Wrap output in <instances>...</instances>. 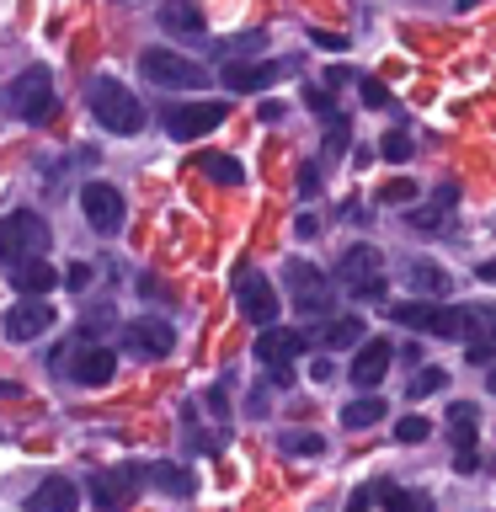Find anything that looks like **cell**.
<instances>
[{"label":"cell","mask_w":496,"mask_h":512,"mask_svg":"<svg viewBox=\"0 0 496 512\" xmlns=\"http://www.w3.org/2000/svg\"><path fill=\"white\" fill-rule=\"evenodd\" d=\"M86 102H91V118L102 123L107 134H118V139L144 134V102L123 86V80L96 75V80H91V91H86Z\"/></svg>","instance_id":"1"},{"label":"cell","mask_w":496,"mask_h":512,"mask_svg":"<svg viewBox=\"0 0 496 512\" xmlns=\"http://www.w3.org/2000/svg\"><path fill=\"white\" fill-rule=\"evenodd\" d=\"M48 256V219L32 214V208H16V214L0 219V262L11 272L27 262H43Z\"/></svg>","instance_id":"2"},{"label":"cell","mask_w":496,"mask_h":512,"mask_svg":"<svg viewBox=\"0 0 496 512\" xmlns=\"http://www.w3.org/2000/svg\"><path fill=\"white\" fill-rule=\"evenodd\" d=\"M390 320L411 331H427V336H443V342H464V310L438 304V299H400L390 304Z\"/></svg>","instance_id":"3"},{"label":"cell","mask_w":496,"mask_h":512,"mask_svg":"<svg viewBox=\"0 0 496 512\" xmlns=\"http://www.w3.org/2000/svg\"><path fill=\"white\" fill-rule=\"evenodd\" d=\"M6 107H11L22 123L54 118V75H48L43 64H27V70L6 86Z\"/></svg>","instance_id":"4"},{"label":"cell","mask_w":496,"mask_h":512,"mask_svg":"<svg viewBox=\"0 0 496 512\" xmlns=\"http://www.w3.org/2000/svg\"><path fill=\"white\" fill-rule=\"evenodd\" d=\"M336 278L358 299H384V256L374 246H347L342 262H336Z\"/></svg>","instance_id":"5"},{"label":"cell","mask_w":496,"mask_h":512,"mask_svg":"<svg viewBox=\"0 0 496 512\" xmlns=\"http://www.w3.org/2000/svg\"><path fill=\"white\" fill-rule=\"evenodd\" d=\"M139 70L150 86H176V91H187V86H208V70L203 64H192L187 54H171V48H144V59H139Z\"/></svg>","instance_id":"6"},{"label":"cell","mask_w":496,"mask_h":512,"mask_svg":"<svg viewBox=\"0 0 496 512\" xmlns=\"http://www.w3.org/2000/svg\"><path fill=\"white\" fill-rule=\"evenodd\" d=\"M224 118H230V107H224V102H171L166 107V134L192 144V139L214 134Z\"/></svg>","instance_id":"7"},{"label":"cell","mask_w":496,"mask_h":512,"mask_svg":"<svg viewBox=\"0 0 496 512\" xmlns=\"http://www.w3.org/2000/svg\"><path fill=\"white\" fill-rule=\"evenodd\" d=\"M235 304L262 331H272V320H278V294H272V283L256 267H235Z\"/></svg>","instance_id":"8"},{"label":"cell","mask_w":496,"mask_h":512,"mask_svg":"<svg viewBox=\"0 0 496 512\" xmlns=\"http://www.w3.org/2000/svg\"><path fill=\"white\" fill-rule=\"evenodd\" d=\"M283 278H288V288H294V304H299L304 315H326V310H331V278H326V272H320L315 262L294 256Z\"/></svg>","instance_id":"9"},{"label":"cell","mask_w":496,"mask_h":512,"mask_svg":"<svg viewBox=\"0 0 496 512\" xmlns=\"http://www.w3.org/2000/svg\"><path fill=\"white\" fill-rule=\"evenodd\" d=\"M80 214L96 235H118L123 230V192L107 182H86L80 187Z\"/></svg>","instance_id":"10"},{"label":"cell","mask_w":496,"mask_h":512,"mask_svg":"<svg viewBox=\"0 0 496 512\" xmlns=\"http://www.w3.org/2000/svg\"><path fill=\"white\" fill-rule=\"evenodd\" d=\"M139 486H144V470H139V464H128V470H96V475L86 480L91 502L107 507V512H123L128 502H134Z\"/></svg>","instance_id":"11"},{"label":"cell","mask_w":496,"mask_h":512,"mask_svg":"<svg viewBox=\"0 0 496 512\" xmlns=\"http://www.w3.org/2000/svg\"><path fill=\"white\" fill-rule=\"evenodd\" d=\"M112 374H118V352H112L107 342H96V336H80V352L70 363V379L86 384V390H102V384H112Z\"/></svg>","instance_id":"12"},{"label":"cell","mask_w":496,"mask_h":512,"mask_svg":"<svg viewBox=\"0 0 496 512\" xmlns=\"http://www.w3.org/2000/svg\"><path fill=\"white\" fill-rule=\"evenodd\" d=\"M48 326H54V304L48 299H22V304H11V310L0 315L6 342H38Z\"/></svg>","instance_id":"13"},{"label":"cell","mask_w":496,"mask_h":512,"mask_svg":"<svg viewBox=\"0 0 496 512\" xmlns=\"http://www.w3.org/2000/svg\"><path fill=\"white\" fill-rule=\"evenodd\" d=\"M123 342H128V352L134 358H144V363H160V358H171V326L166 320H155V315H144V320H128L123 326Z\"/></svg>","instance_id":"14"},{"label":"cell","mask_w":496,"mask_h":512,"mask_svg":"<svg viewBox=\"0 0 496 512\" xmlns=\"http://www.w3.org/2000/svg\"><path fill=\"white\" fill-rule=\"evenodd\" d=\"M294 70H299L294 59H272V64L240 59V64H224V86H230V91H262V86H272V80H283Z\"/></svg>","instance_id":"15"},{"label":"cell","mask_w":496,"mask_h":512,"mask_svg":"<svg viewBox=\"0 0 496 512\" xmlns=\"http://www.w3.org/2000/svg\"><path fill=\"white\" fill-rule=\"evenodd\" d=\"M390 363H395V347H390V342H363L358 352H352L347 384H358V390H374V384L390 374Z\"/></svg>","instance_id":"16"},{"label":"cell","mask_w":496,"mask_h":512,"mask_svg":"<svg viewBox=\"0 0 496 512\" xmlns=\"http://www.w3.org/2000/svg\"><path fill=\"white\" fill-rule=\"evenodd\" d=\"M80 507V491H75V480H64V475H48L38 491L27 496V512H75Z\"/></svg>","instance_id":"17"},{"label":"cell","mask_w":496,"mask_h":512,"mask_svg":"<svg viewBox=\"0 0 496 512\" xmlns=\"http://www.w3.org/2000/svg\"><path fill=\"white\" fill-rule=\"evenodd\" d=\"M299 352H304V336H294V331H262L256 336V358H262L272 374H283L288 358H299Z\"/></svg>","instance_id":"18"},{"label":"cell","mask_w":496,"mask_h":512,"mask_svg":"<svg viewBox=\"0 0 496 512\" xmlns=\"http://www.w3.org/2000/svg\"><path fill=\"white\" fill-rule=\"evenodd\" d=\"M406 283L416 288V299H427V294H432V299L443 304L448 294H454V278H448L438 262H411V267H406Z\"/></svg>","instance_id":"19"},{"label":"cell","mask_w":496,"mask_h":512,"mask_svg":"<svg viewBox=\"0 0 496 512\" xmlns=\"http://www.w3.org/2000/svg\"><path fill=\"white\" fill-rule=\"evenodd\" d=\"M368 496H379L384 512H432L427 491H406V486H395V480H374V491H368Z\"/></svg>","instance_id":"20"},{"label":"cell","mask_w":496,"mask_h":512,"mask_svg":"<svg viewBox=\"0 0 496 512\" xmlns=\"http://www.w3.org/2000/svg\"><path fill=\"white\" fill-rule=\"evenodd\" d=\"M160 27L176 32V38H203L208 16L198 6H187V0H171V6H160Z\"/></svg>","instance_id":"21"},{"label":"cell","mask_w":496,"mask_h":512,"mask_svg":"<svg viewBox=\"0 0 496 512\" xmlns=\"http://www.w3.org/2000/svg\"><path fill=\"white\" fill-rule=\"evenodd\" d=\"M11 283H16V294H27V299H48V288L59 283V272L48 267V256H43V262L16 267V272H11Z\"/></svg>","instance_id":"22"},{"label":"cell","mask_w":496,"mask_h":512,"mask_svg":"<svg viewBox=\"0 0 496 512\" xmlns=\"http://www.w3.org/2000/svg\"><path fill=\"white\" fill-rule=\"evenodd\" d=\"M144 480H155V486L171 491V496H192V491H198V475L182 470V464H150V470H144Z\"/></svg>","instance_id":"23"},{"label":"cell","mask_w":496,"mask_h":512,"mask_svg":"<svg viewBox=\"0 0 496 512\" xmlns=\"http://www.w3.org/2000/svg\"><path fill=\"white\" fill-rule=\"evenodd\" d=\"M470 342L496 347V304H470V310H464V347Z\"/></svg>","instance_id":"24"},{"label":"cell","mask_w":496,"mask_h":512,"mask_svg":"<svg viewBox=\"0 0 496 512\" xmlns=\"http://www.w3.org/2000/svg\"><path fill=\"white\" fill-rule=\"evenodd\" d=\"M363 342V320L358 315H336L326 331H320V347H331V352H342V347H358Z\"/></svg>","instance_id":"25"},{"label":"cell","mask_w":496,"mask_h":512,"mask_svg":"<svg viewBox=\"0 0 496 512\" xmlns=\"http://www.w3.org/2000/svg\"><path fill=\"white\" fill-rule=\"evenodd\" d=\"M475 422H480V411L470 400H454V406H448V427H454V438H459V454H475Z\"/></svg>","instance_id":"26"},{"label":"cell","mask_w":496,"mask_h":512,"mask_svg":"<svg viewBox=\"0 0 496 512\" xmlns=\"http://www.w3.org/2000/svg\"><path fill=\"white\" fill-rule=\"evenodd\" d=\"M198 171L208 176V182H219V187H240V182H246V171H240L235 155H198Z\"/></svg>","instance_id":"27"},{"label":"cell","mask_w":496,"mask_h":512,"mask_svg":"<svg viewBox=\"0 0 496 512\" xmlns=\"http://www.w3.org/2000/svg\"><path fill=\"white\" fill-rule=\"evenodd\" d=\"M374 422H384V400L379 395H363V400H347L342 406V427H374Z\"/></svg>","instance_id":"28"},{"label":"cell","mask_w":496,"mask_h":512,"mask_svg":"<svg viewBox=\"0 0 496 512\" xmlns=\"http://www.w3.org/2000/svg\"><path fill=\"white\" fill-rule=\"evenodd\" d=\"M443 384H448V374H443L438 363H432V368H416V374H411V384H406V395H411V400H427V395H438Z\"/></svg>","instance_id":"29"},{"label":"cell","mask_w":496,"mask_h":512,"mask_svg":"<svg viewBox=\"0 0 496 512\" xmlns=\"http://www.w3.org/2000/svg\"><path fill=\"white\" fill-rule=\"evenodd\" d=\"M219 54L230 59V64H240V54H262V32H240V38L219 43Z\"/></svg>","instance_id":"30"},{"label":"cell","mask_w":496,"mask_h":512,"mask_svg":"<svg viewBox=\"0 0 496 512\" xmlns=\"http://www.w3.org/2000/svg\"><path fill=\"white\" fill-rule=\"evenodd\" d=\"M283 454H326V438H315V432H283Z\"/></svg>","instance_id":"31"},{"label":"cell","mask_w":496,"mask_h":512,"mask_svg":"<svg viewBox=\"0 0 496 512\" xmlns=\"http://www.w3.org/2000/svg\"><path fill=\"white\" fill-rule=\"evenodd\" d=\"M347 144H352V123H347V118H331V123H326V150L342 155Z\"/></svg>","instance_id":"32"},{"label":"cell","mask_w":496,"mask_h":512,"mask_svg":"<svg viewBox=\"0 0 496 512\" xmlns=\"http://www.w3.org/2000/svg\"><path fill=\"white\" fill-rule=\"evenodd\" d=\"M427 422H422V416H400V422H395V438L400 443H427Z\"/></svg>","instance_id":"33"},{"label":"cell","mask_w":496,"mask_h":512,"mask_svg":"<svg viewBox=\"0 0 496 512\" xmlns=\"http://www.w3.org/2000/svg\"><path fill=\"white\" fill-rule=\"evenodd\" d=\"M379 150H384V160H411L416 144H411V134H400V128H395V134H384Z\"/></svg>","instance_id":"34"},{"label":"cell","mask_w":496,"mask_h":512,"mask_svg":"<svg viewBox=\"0 0 496 512\" xmlns=\"http://www.w3.org/2000/svg\"><path fill=\"white\" fill-rule=\"evenodd\" d=\"M384 203H416V182H406V176L384 182Z\"/></svg>","instance_id":"35"},{"label":"cell","mask_w":496,"mask_h":512,"mask_svg":"<svg viewBox=\"0 0 496 512\" xmlns=\"http://www.w3.org/2000/svg\"><path fill=\"white\" fill-rule=\"evenodd\" d=\"M411 230H443V214H438V208H411Z\"/></svg>","instance_id":"36"},{"label":"cell","mask_w":496,"mask_h":512,"mask_svg":"<svg viewBox=\"0 0 496 512\" xmlns=\"http://www.w3.org/2000/svg\"><path fill=\"white\" fill-rule=\"evenodd\" d=\"M358 86H363V107H390V91L379 80H358Z\"/></svg>","instance_id":"37"},{"label":"cell","mask_w":496,"mask_h":512,"mask_svg":"<svg viewBox=\"0 0 496 512\" xmlns=\"http://www.w3.org/2000/svg\"><path fill=\"white\" fill-rule=\"evenodd\" d=\"M464 358H470V363H486V368H496V347H491V342H470V347H464Z\"/></svg>","instance_id":"38"},{"label":"cell","mask_w":496,"mask_h":512,"mask_svg":"<svg viewBox=\"0 0 496 512\" xmlns=\"http://www.w3.org/2000/svg\"><path fill=\"white\" fill-rule=\"evenodd\" d=\"M304 102H310L315 112H326V123L336 118V112H331V91H320V86H310V96H304Z\"/></svg>","instance_id":"39"},{"label":"cell","mask_w":496,"mask_h":512,"mask_svg":"<svg viewBox=\"0 0 496 512\" xmlns=\"http://www.w3.org/2000/svg\"><path fill=\"white\" fill-rule=\"evenodd\" d=\"M64 283H70V288H75V294H80V288H86V283H91V267H86V262H75L70 272H64Z\"/></svg>","instance_id":"40"},{"label":"cell","mask_w":496,"mask_h":512,"mask_svg":"<svg viewBox=\"0 0 496 512\" xmlns=\"http://www.w3.org/2000/svg\"><path fill=\"white\" fill-rule=\"evenodd\" d=\"M304 176H299V192H304V198H315V192H320V171L315 166H299Z\"/></svg>","instance_id":"41"},{"label":"cell","mask_w":496,"mask_h":512,"mask_svg":"<svg viewBox=\"0 0 496 512\" xmlns=\"http://www.w3.org/2000/svg\"><path fill=\"white\" fill-rule=\"evenodd\" d=\"M256 112H262V123H278V118H283V102H262Z\"/></svg>","instance_id":"42"},{"label":"cell","mask_w":496,"mask_h":512,"mask_svg":"<svg viewBox=\"0 0 496 512\" xmlns=\"http://www.w3.org/2000/svg\"><path fill=\"white\" fill-rule=\"evenodd\" d=\"M315 43L331 48V54H336V48H347V38H331V32H315Z\"/></svg>","instance_id":"43"},{"label":"cell","mask_w":496,"mask_h":512,"mask_svg":"<svg viewBox=\"0 0 496 512\" xmlns=\"http://www.w3.org/2000/svg\"><path fill=\"white\" fill-rule=\"evenodd\" d=\"M347 512H368V491H358V496H352V502H347Z\"/></svg>","instance_id":"44"},{"label":"cell","mask_w":496,"mask_h":512,"mask_svg":"<svg viewBox=\"0 0 496 512\" xmlns=\"http://www.w3.org/2000/svg\"><path fill=\"white\" fill-rule=\"evenodd\" d=\"M0 395H6V400H11V395H16V384H6V379H0Z\"/></svg>","instance_id":"45"},{"label":"cell","mask_w":496,"mask_h":512,"mask_svg":"<svg viewBox=\"0 0 496 512\" xmlns=\"http://www.w3.org/2000/svg\"><path fill=\"white\" fill-rule=\"evenodd\" d=\"M486 390H491V395H496V368H491V384H486Z\"/></svg>","instance_id":"46"}]
</instances>
